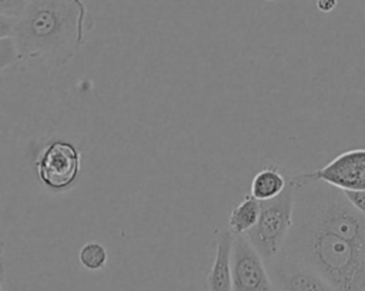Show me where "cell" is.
Masks as SVG:
<instances>
[{"instance_id": "obj_1", "label": "cell", "mask_w": 365, "mask_h": 291, "mask_svg": "<svg viewBox=\"0 0 365 291\" xmlns=\"http://www.w3.org/2000/svg\"><path fill=\"white\" fill-rule=\"evenodd\" d=\"M87 19L81 0H30L14 24L19 57L70 58L83 43Z\"/></svg>"}, {"instance_id": "obj_2", "label": "cell", "mask_w": 365, "mask_h": 291, "mask_svg": "<svg viewBox=\"0 0 365 291\" xmlns=\"http://www.w3.org/2000/svg\"><path fill=\"white\" fill-rule=\"evenodd\" d=\"M281 254L312 268L336 291H365V244L292 220Z\"/></svg>"}, {"instance_id": "obj_3", "label": "cell", "mask_w": 365, "mask_h": 291, "mask_svg": "<svg viewBox=\"0 0 365 291\" xmlns=\"http://www.w3.org/2000/svg\"><path fill=\"white\" fill-rule=\"evenodd\" d=\"M294 187L288 178L287 187L277 197L259 201V214L254 227L244 234L252 247L269 264L282 250L292 225Z\"/></svg>"}, {"instance_id": "obj_4", "label": "cell", "mask_w": 365, "mask_h": 291, "mask_svg": "<svg viewBox=\"0 0 365 291\" xmlns=\"http://www.w3.org/2000/svg\"><path fill=\"white\" fill-rule=\"evenodd\" d=\"M230 268L232 291H275L265 261L245 235H232Z\"/></svg>"}, {"instance_id": "obj_5", "label": "cell", "mask_w": 365, "mask_h": 291, "mask_svg": "<svg viewBox=\"0 0 365 291\" xmlns=\"http://www.w3.org/2000/svg\"><path fill=\"white\" fill-rule=\"evenodd\" d=\"M80 168V153L68 141L54 140L37 160V174L50 188L60 190L70 185Z\"/></svg>"}, {"instance_id": "obj_6", "label": "cell", "mask_w": 365, "mask_h": 291, "mask_svg": "<svg viewBox=\"0 0 365 291\" xmlns=\"http://www.w3.org/2000/svg\"><path fill=\"white\" fill-rule=\"evenodd\" d=\"M267 268L275 291H336L317 271L281 252Z\"/></svg>"}, {"instance_id": "obj_7", "label": "cell", "mask_w": 365, "mask_h": 291, "mask_svg": "<svg viewBox=\"0 0 365 291\" xmlns=\"http://www.w3.org/2000/svg\"><path fill=\"white\" fill-rule=\"evenodd\" d=\"M307 174L339 190H365V148L344 151L324 167Z\"/></svg>"}, {"instance_id": "obj_8", "label": "cell", "mask_w": 365, "mask_h": 291, "mask_svg": "<svg viewBox=\"0 0 365 291\" xmlns=\"http://www.w3.org/2000/svg\"><path fill=\"white\" fill-rule=\"evenodd\" d=\"M232 234L230 230L215 233V255L207 275L208 291H232L230 254Z\"/></svg>"}, {"instance_id": "obj_9", "label": "cell", "mask_w": 365, "mask_h": 291, "mask_svg": "<svg viewBox=\"0 0 365 291\" xmlns=\"http://www.w3.org/2000/svg\"><path fill=\"white\" fill-rule=\"evenodd\" d=\"M288 178L278 167H267L258 171L251 181V195L258 201L277 197L287 187Z\"/></svg>"}, {"instance_id": "obj_10", "label": "cell", "mask_w": 365, "mask_h": 291, "mask_svg": "<svg viewBox=\"0 0 365 291\" xmlns=\"http://www.w3.org/2000/svg\"><path fill=\"white\" fill-rule=\"evenodd\" d=\"M259 214V201L247 194L242 201L231 211L228 217V230L232 235L247 234L257 223Z\"/></svg>"}, {"instance_id": "obj_11", "label": "cell", "mask_w": 365, "mask_h": 291, "mask_svg": "<svg viewBox=\"0 0 365 291\" xmlns=\"http://www.w3.org/2000/svg\"><path fill=\"white\" fill-rule=\"evenodd\" d=\"M78 260L81 265L87 270H100L107 262V250L97 241L86 242L78 252Z\"/></svg>"}, {"instance_id": "obj_12", "label": "cell", "mask_w": 365, "mask_h": 291, "mask_svg": "<svg viewBox=\"0 0 365 291\" xmlns=\"http://www.w3.org/2000/svg\"><path fill=\"white\" fill-rule=\"evenodd\" d=\"M19 51L16 47V41L13 36L10 37H1L0 39V70L11 66L14 61H17Z\"/></svg>"}, {"instance_id": "obj_13", "label": "cell", "mask_w": 365, "mask_h": 291, "mask_svg": "<svg viewBox=\"0 0 365 291\" xmlns=\"http://www.w3.org/2000/svg\"><path fill=\"white\" fill-rule=\"evenodd\" d=\"M30 0H0V16L19 19Z\"/></svg>"}, {"instance_id": "obj_14", "label": "cell", "mask_w": 365, "mask_h": 291, "mask_svg": "<svg viewBox=\"0 0 365 291\" xmlns=\"http://www.w3.org/2000/svg\"><path fill=\"white\" fill-rule=\"evenodd\" d=\"M349 204L362 215H365V190H342Z\"/></svg>"}, {"instance_id": "obj_15", "label": "cell", "mask_w": 365, "mask_h": 291, "mask_svg": "<svg viewBox=\"0 0 365 291\" xmlns=\"http://www.w3.org/2000/svg\"><path fill=\"white\" fill-rule=\"evenodd\" d=\"M14 24H16V19H13V17H6V16H0V39H1V37H10V36H13Z\"/></svg>"}, {"instance_id": "obj_16", "label": "cell", "mask_w": 365, "mask_h": 291, "mask_svg": "<svg viewBox=\"0 0 365 291\" xmlns=\"http://www.w3.org/2000/svg\"><path fill=\"white\" fill-rule=\"evenodd\" d=\"M338 4V0H317V9L322 13L332 11Z\"/></svg>"}, {"instance_id": "obj_17", "label": "cell", "mask_w": 365, "mask_h": 291, "mask_svg": "<svg viewBox=\"0 0 365 291\" xmlns=\"http://www.w3.org/2000/svg\"><path fill=\"white\" fill-rule=\"evenodd\" d=\"M0 291H4V285H3V277H1V271H0Z\"/></svg>"}, {"instance_id": "obj_18", "label": "cell", "mask_w": 365, "mask_h": 291, "mask_svg": "<svg viewBox=\"0 0 365 291\" xmlns=\"http://www.w3.org/2000/svg\"><path fill=\"white\" fill-rule=\"evenodd\" d=\"M267 1H274V0H267Z\"/></svg>"}]
</instances>
